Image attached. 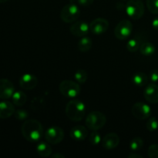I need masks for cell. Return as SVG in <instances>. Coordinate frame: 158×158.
<instances>
[{
	"instance_id": "6da1fadb",
	"label": "cell",
	"mask_w": 158,
	"mask_h": 158,
	"mask_svg": "<svg viewBox=\"0 0 158 158\" xmlns=\"http://www.w3.org/2000/svg\"><path fill=\"white\" fill-rule=\"evenodd\" d=\"M21 132L26 140L32 143L40 141L43 136V127L39 120L30 119L25 120L21 127Z\"/></svg>"
},
{
	"instance_id": "7a4b0ae2",
	"label": "cell",
	"mask_w": 158,
	"mask_h": 158,
	"mask_svg": "<svg viewBox=\"0 0 158 158\" xmlns=\"http://www.w3.org/2000/svg\"><path fill=\"white\" fill-rule=\"evenodd\" d=\"M66 114L72 121H81L86 115V105L80 100H70L66 106Z\"/></svg>"
},
{
	"instance_id": "3957f363",
	"label": "cell",
	"mask_w": 158,
	"mask_h": 158,
	"mask_svg": "<svg viewBox=\"0 0 158 158\" xmlns=\"http://www.w3.org/2000/svg\"><path fill=\"white\" fill-rule=\"evenodd\" d=\"M86 126L92 131H97L102 129L106 123V117L100 111H93L86 117Z\"/></svg>"
},
{
	"instance_id": "277c9868",
	"label": "cell",
	"mask_w": 158,
	"mask_h": 158,
	"mask_svg": "<svg viewBox=\"0 0 158 158\" xmlns=\"http://www.w3.org/2000/svg\"><path fill=\"white\" fill-rule=\"evenodd\" d=\"M59 89L62 95L64 97L68 98H75L80 95L81 88L77 81L65 80L60 83Z\"/></svg>"
},
{
	"instance_id": "5b68a950",
	"label": "cell",
	"mask_w": 158,
	"mask_h": 158,
	"mask_svg": "<svg viewBox=\"0 0 158 158\" xmlns=\"http://www.w3.org/2000/svg\"><path fill=\"white\" fill-rule=\"evenodd\" d=\"M125 11L130 18L138 20L144 15V5L141 0H129L126 4Z\"/></svg>"
},
{
	"instance_id": "8992f818",
	"label": "cell",
	"mask_w": 158,
	"mask_h": 158,
	"mask_svg": "<svg viewBox=\"0 0 158 158\" xmlns=\"http://www.w3.org/2000/svg\"><path fill=\"white\" fill-rule=\"evenodd\" d=\"M80 15L79 6L74 3H69L64 6L60 12V18L64 23H73L77 21Z\"/></svg>"
},
{
	"instance_id": "52a82bcc",
	"label": "cell",
	"mask_w": 158,
	"mask_h": 158,
	"mask_svg": "<svg viewBox=\"0 0 158 158\" xmlns=\"http://www.w3.org/2000/svg\"><path fill=\"white\" fill-rule=\"evenodd\" d=\"M133 31V24L127 19L121 20L117 23L114 29V35L119 40H125L129 38Z\"/></svg>"
},
{
	"instance_id": "ba28073f",
	"label": "cell",
	"mask_w": 158,
	"mask_h": 158,
	"mask_svg": "<svg viewBox=\"0 0 158 158\" xmlns=\"http://www.w3.org/2000/svg\"><path fill=\"white\" fill-rule=\"evenodd\" d=\"M46 142L51 144H58L64 139L65 133L61 127L57 126L50 127L44 134Z\"/></svg>"
},
{
	"instance_id": "9c48e42d",
	"label": "cell",
	"mask_w": 158,
	"mask_h": 158,
	"mask_svg": "<svg viewBox=\"0 0 158 158\" xmlns=\"http://www.w3.org/2000/svg\"><path fill=\"white\" fill-rule=\"evenodd\" d=\"M131 113L135 118L138 120H146L151 115V108L143 102H137L133 105Z\"/></svg>"
},
{
	"instance_id": "30bf717a",
	"label": "cell",
	"mask_w": 158,
	"mask_h": 158,
	"mask_svg": "<svg viewBox=\"0 0 158 158\" xmlns=\"http://www.w3.org/2000/svg\"><path fill=\"white\" fill-rule=\"evenodd\" d=\"M89 30L93 34L100 35L107 31L109 28V22L104 18H97L89 23Z\"/></svg>"
},
{
	"instance_id": "8fae6325",
	"label": "cell",
	"mask_w": 158,
	"mask_h": 158,
	"mask_svg": "<svg viewBox=\"0 0 158 158\" xmlns=\"http://www.w3.org/2000/svg\"><path fill=\"white\" fill-rule=\"evenodd\" d=\"M70 33L77 37H83L88 35L89 30V25L84 21H76L73 23L69 28Z\"/></svg>"
},
{
	"instance_id": "7c38bea8",
	"label": "cell",
	"mask_w": 158,
	"mask_h": 158,
	"mask_svg": "<svg viewBox=\"0 0 158 158\" xmlns=\"http://www.w3.org/2000/svg\"><path fill=\"white\" fill-rule=\"evenodd\" d=\"M15 93V86L13 83L8 79H0V99L8 100L12 98Z\"/></svg>"
},
{
	"instance_id": "4fadbf2b",
	"label": "cell",
	"mask_w": 158,
	"mask_h": 158,
	"mask_svg": "<svg viewBox=\"0 0 158 158\" xmlns=\"http://www.w3.org/2000/svg\"><path fill=\"white\" fill-rule=\"evenodd\" d=\"M20 87L25 90H32L36 87L38 84V79L35 76L30 73L23 74L19 80Z\"/></svg>"
},
{
	"instance_id": "5bb4252c",
	"label": "cell",
	"mask_w": 158,
	"mask_h": 158,
	"mask_svg": "<svg viewBox=\"0 0 158 158\" xmlns=\"http://www.w3.org/2000/svg\"><path fill=\"white\" fill-rule=\"evenodd\" d=\"M143 97L148 102L151 103H158V86L152 83L148 84L143 90Z\"/></svg>"
},
{
	"instance_id": "9a60e30c",
	"label": "cell",
	"mask_w": 158,
	"mask_h": 158,
	"mask_svg": "<svg viewBox=\"0 0 158 158\" xmlns=\"http://www.w3.org/2000/svg\"><path fill=\"white\" fill-rule=\"evenodd\" d=\"M120 137L116 133H109L102 139L103 147L106 150H114L120 143Z\"/></svg>"
},
{
	"instance_id": "2e32d148",
	"label": "cell",
	"mask_w": 158,
	"mask_h": 158,
	"mask_svg": "<svg viewBox=\"0 0 158 158\" xmlns=\"http://www.w3.org/2000/svg\"><path fill=\"white\" fill-rule=\"evenodd\" d=\"M69 135L71 138L75 141H83L87 137L88 131L84 126L78 125L71 129Z\"/></svg>"
},
{
	"instance_id": "e0dca14e",
	"label": "cell",
	"mask_w": 158,
	"mask_h": 158,
	"mask_svg": "<svg viewBox=\"0 0 158 158\" xmlns=\"http://www.w3.org/2000/svg\"><path fill=\"white\" fill-rule=\"evenodd\" d=\"M15 105L13 103L7 101L0 102V119H7L12 117L15 114Z\"/></svg>"
},
{
	"instance_id": "ac0fdd59",
	"label": "cell",
	"mask_w": 158,
	"mask_h": 158,
	"mask_svg": "<svg viewBox=\"0 0 158 158\" xmlns=\"http://www.w3.org/2000/svg\"><path fill=\"white\" fill-rule=\"evenodd\" d=\"M36 153L42 157H48L52 155V150L48 142H40L35 148Z\"/></svg>"
},
{
	"instance_id": "d6986e66",
	"label": "cell",
	"mask_w": 158,
	"mask_h": 158,
	"mask_svg": "<svg viewBox=\"0 0 158 158\" xmlns=\"http://www.w3.org/2000/svg\"><path fill=\"white\" fill-rule=\"evenodd\" d=\"M149 77L146 73L143 72H137L133 76L132 82L137 86H145L148 85Z\"/></svg>"
},
{
	"instance_id": "ffe728a7",
	"label": "cell",
	"mask_w": 158,
	"mask_h": 158,
	"mask_svg": "<svg viewBox=\"0 0 158 158\" xmlns=\"http://www.w3.org/2000/svg\"><path fill=\"white\" fill-rule=\"evenodd\" d=\"M12 103L16 106H23L27 101V96L23 91H15L12 97Z\"/></svg>"
},
{
	"instance_id": "44dd1931",
	"label": "cell",
	"mask_w": 158,
	"mask_h": 158,
	"mask_svg": "<svg viewBox=\"0 0 158 158\" xmlns=\"http://www.w3.org/2000/svg\"><path fill=\"white\" fill-rule=\"evenodd\" d=\"M139 50L142 55L149 56H152L153 54H154L156 48L153 43H150V42H143L140 44Z\"/></svg>"
},
{
	"instance_id": "7402d4cb",
	"label": "cell",
	"mask_w": 158,
	"mask_h": 158,
	"mask_svg": "<svg viewBox=\"0 0 158 158\" xmlns=\"http://www.w3.org/2000/svg\"><path fill=\"white\" fill-rule=\"evenodd\" d=\"M78 49L80 52H86L89 50H90V49L93 46V42L89 37L88 36H83L81 37V40L79 41L78 44Z\"/></svg>"
},
{
	"instance_id": "603a6c76",
	"label": "cell",
	"mask_w": 158,
	"mask_h": 158,
	"mask_svg": "<svg viewBox=\"0 0 158 158\" xmlns=\"http://www.w3.org/2000/svg\"><path fill=\"white\" fill-rule=\"evenodd\" d=\"M143 140L141 137H134L130 142V149L132 152H137V151H140L143 146Z\"/></svg>"
},
{
	"instance_id": "cb8c5ba5",
	"label": "cell",
	"mask_w": 158,
	"mask_h": 158,
	"mask_svg": "<svg viewBox=\"0 0 158 158\" xmlns=\"http://www.w3.org/2000/svg\"><path fill=\"white\" fill-rule=\"evenodd\" d=\"M140 44H141L140 40L137 39V37H134L127 43V49L131 52H137L140 49Z\"/></svg>"
},
{
	"instance_id": "d4e9b609",
	"label": "cell",
	"mask_w": 158,
	"mask_h": 158,
	"mask_svg": "<svg viewBox=\"0 0 158 158\" xmlns=\"http://www.w3.org/2000/svg\"><path fill=\"white\" fill-rule=\"evenodd\" d=\"M74 78L75 80L78 83L83 84L87 80L88 74L85 69H78L77 72L74 73Z\"/></svg>"
},
{
	"instance_id": "484cf974",
	"label": "cell",
	"mask_w": 158,
	"mask_h": 158,
	"mask_svg": "<svg viewBox=\"0 0 158 158\" xmlns=\"http://www.w3.org/2000/svg\"><path fill=\"white\" fill-rule=\"evenodd\" d=\"M146 127L150 132H154L158 129V120L156 117H150L146 123Z\"/></svg>"
},
{
	"instance_id": "4316f807",
	"label": "cell",
	"mask_w": 158,
	"mask_h": 158,
	"mask_svg": "<svg viewBox=\"0 0 158 158\" xmlns=\"http://www.w3.org/2000/svg\"><path fill=\"white\" fill-rule=\"evenodd\" d=\"M89 141L94 146H97L102 142V137L100 134L97 131H93L89 137Z\"/></svg>"
},
{
	"instance_id": "83f0119b",
	"label": "cell",
	"mask_w": 158,
	"mask_h": 158,
	"mask_svg": "<svg viewBox=\"0 0 158 158\" xmlns=\"http://www.w3.org/2000/svg\"><path fill=\"white\" fill-rule=\"evenodd\" d=\"M146 2L149 12L158 15V0H147Z\"/></svg>"
},
{
	"instance_id": "f1b7e54d",
	"label": "cell",
	"mask_w": 158,
	"mask_h": 158,
	"mask_svg": "<svg viewBox=\"0 0 158 158\" xmlns=\"http://www.w3.org/2000/svg\"><path fill=\"white\" fill-rule=\"evenodd\" d=\"M14 115H15V117L16 120H21V121L26 120V119L29 117V114L25 110H15Z\"/></svg>"
},
{
	"instance_id": "f546056e",
	"label": "cell",
	"mask_w": 158,
	"mask_h": 158,
	"mask_svg": "<svg viewBox=\"0 0 158 158\" xmlns=\"http://www.w3.org/2000/svg\"><path fill=\"white\" fill-rule=\"evenodd\" d=\"M148 157L151 158H158V144H152L148 148Z\"/></svg>"
},
{
	"instance_id": "4dcf8cb0",
	"label": "cell",
	"mask_w": 158,
	"mask_h": 158,
	"mask_svg": "<svg viewBox=\"0 0 158 158\" xmlns=\"http://www.w3.org/2000/svg\"><path fill=\"white\" fill-rule=\"evenodd\" d=\"M149 79L152 83H156L158 82V70L157 69H153L149 73Z\"/></svg>"
},
{
	"instance_id": "1f68e13d",
	"label": "cell",
	"mask_w": 158,
	"mask_h": 158,
	"mask_svg": "<svg viewBox=\"0 0 158 158\" xmlns=\"http://www.w3.org/2000/svg\"><path fill=\"white\" fill-rule=\"evenodd\" d=\"M94 0H78L77 3L80 6H83V7H87V6H91L94 3Z\"/></svg>"
},
{
	"instance_id": "d6a6232c",
	"label": "cell",
	"mask_w": 158,
	"mask_h": 158,
	"mask_svg": "<svg viewBox=\"0 0 158 158\" xmlns=\"http://www.w3.org/2000/svg\"><path fill=\"white\" fill-rule=\"evenodd\" d=\"M152 27L155 30H158V16H156L152 21Z\"/></svg>"
},
{
	"instance_id": "836d02e7",
	"label": "cell",
	"mask_w": 158,
	"mask_h": 158,
	"mask_svg": "<svg viewBox=\"0 0 158 158\" xmlns=\"http://www.w3.org/2000/svg\"><path fill=\"white\" fill-rule=\"evenodd\" d=\"M129 158H143V156L140 155V154H136V152H132L131 154L128 155Z\"/></svg>"
},
{
	"instance_id": "e575fe53",
	"label": "cell",
	"mask_w": 158,
	"mask_h": 158,
	"mask_svg": "<svg viewBox=\"0 0 158 158\" xmlns=\"http://www.w3.org/2000/svg\"><path fill=\"white\" fill-rule=\"evenodd\" d=\"M51 157L52 158H65V156L63 154H60V153H55V154H52L51 155Z\"/></svg>"
},
{
	"instance_id": "d590c367",
	"label": "cell",
	"mask_w": 158,
	"mask_h": 158,
	"mask_svg": "<svg viewBox=\"0 0 158 158\" xmlns=\"http://www.w3.org/2000/svg\"><path fill=\"white\" fill-rule=\"evenodd\" d=\"M116 6H117V8L119 9V10H122L123 8H126V5H123V3L122 2H118Z\"/></svg>"
},
{
	"instance_id": "8d00e7d4",
	"label": "cell",
	"mask_w": 158,
	"mask_h": 158,
	"mask_svg": "<svg viewBox=\"0 0 158 158\" xmlns=\"http://www.w3.org/2000/svg\"><path fill=\"white\" fill-rule=\"evenodd\" d=\"M78 0H69V2L70 3H74V4H77Z\"/></svg>"
},
{
	"instance_id": "74e56055",
	"label": "cell",
	"mask_w": 158,
	"mask_h": 158,
	"mask_svg": "<svg viewBox=\"0 0 158 158\" xmlns=\"http://www.w3.org/2000/svg\"><path fill=\"white\" fill-rule=\"evenodd\" d=\"M9 0H0V3H4V2H8Z\"/></svg>"
},
{
	"instance_id": "f35d334b",
	"label": "cell",
	"mask_w": 158,
	"mask_h": 158,
	"mask_svg": "<svg viewBox=\"0 0 158 158\" xmlns=\"http://www.w3.org/2000/svg\"><path fill=\"white\" fill-rule=\"evenodd\" d=\"M121 1H126V0H121Z\"/></svg>"
}]
</instances>
